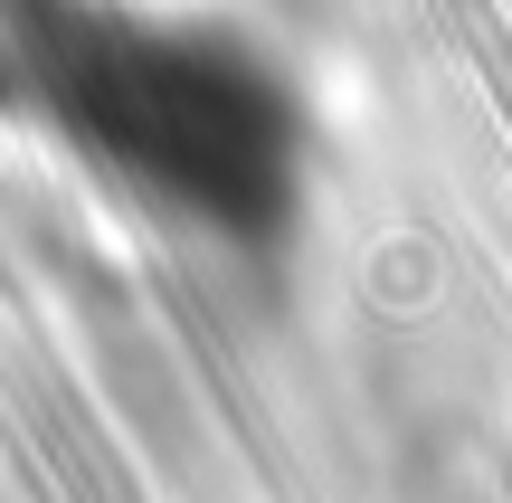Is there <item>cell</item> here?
<instances>
[{
	"instance_id": "cell-1",
	"label": "cell",
	"mask_w": 512,
	"mask_h": 503,
	"mask_svg": "<svg viewBox=\"0 0 512 503\" xmlns=\"http://www.w3.org/2000/svg\"><path fill=\"white\" fill-rule=\"evenodd\" d=\"M0 105L200 247H275L294 228V105L200 29L124 19L114 0H0Z\"/></svg>"
}]
</instances>
